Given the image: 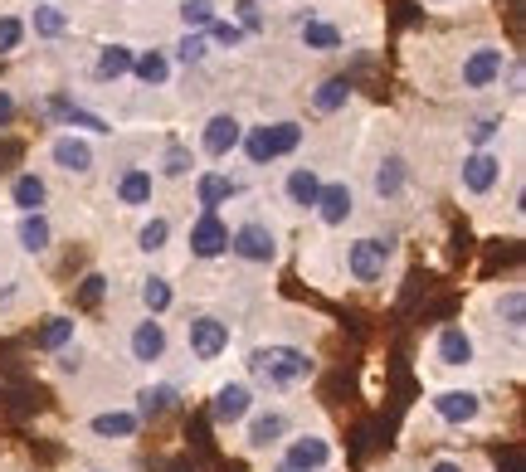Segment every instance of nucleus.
<instances>
[{"instance_id": "obj_1", "label": "nucleus", "mask_w": 526, "mask_h": 472, "mask_svg": "<svg viewBox=\"0 0 526 472\" xmlns=\"http://www.w3.org/2000/svg\"><path fill=\"white\" fill-rule=\"evenodd\" d=\"M244 365H249V385L259 395H293L317 375V356L298 341H259L244 356Z\"/></svg>"}, {"instance_id": "obj_2", "label": "nucleus", "mask_w": 526, "mask_h": 472, "mask_svg": "<svg viewBox=\"0 0 526 472\" xmlns=\"http://www.w3.org/2000/svg\"><path fill=\"white\" fill-rule=\"evenodd\" d=\"M302 142H307V127L298 117H263V122H244V142H239V156L263 171V166H278L288 156H298Z\"/></svg>"}, {"instance_id": "obj_3", "label": "nucleus", "mask_w": 526, "mask_h": 472, "mask_svg": "<svg viewBox=\"0 0 526 472\" xmlns=\"http://www.w3.org/2000/svg\"><path fill=\"white\" fill-rule=\"evenodd\" d=\"M395 249H400L395 234H356L341 249V273L351 283H361V288H376V283H385V273L395 268Z\"/></svg>"}, {"instance_id": "obj_4", "label": "nucleus", "mask_w": 526, "mask_h": 472, "mask_svg": "<svg viewBox=\"0 0 526 472\" xmlns=\"http://www.w3.org/2000/svg\"><path fill=\"white\" fill-rule=\"evenodd\" d=\"M283 254V229L268 215H249L229 224V258H239L244 268H273Z\"/></svg>"}, {"instance_id": "obj_5", "label": "nucleus", "mask_w": 526, "mask_h": 472, "mask_svg": "<svg viewBox=\"0 0 526 472\" xmlns=\"http://www.w3.org/2000/svg\"><path fill=\"white\" fill-rule=\"evenodd\" d=\"M507 64H512V49H507V44L478 39V44L463 49V59H458V69H453V83H458L463 93H492V88L502 83Z\"/></svg>"}, {"instance_id": "obj_6", "label": "nucleus", "mask_w": 526, "mask_h": 472, "mask_svg": "<svg viewBox=\"0 0 526 472\" xmlns=\"http://www.w3.org/2000/svg\"><path fill=\"white\" fill-rule=\"evenodd\" d=\"M181 341H186V351H190V361L195 365H215V361H225L229 346H234V322H229L225 312L200 307V312H190L186 317Z\"/></svg>"}, {"instance_id": "obj_7", "label": "nucleus", "mask_w": 526, "mask_h": 472, "mask_svg": "<svg viewBox=\"0 0 526 472\" xmlns=\"http://www.w3.org/2000/svg\"><path fill=\"white\" fill-rule=\"evenodd\" d=\"M502 181H507V156H502V146H492V151H463L458 166H453V185H458V195H468V200L497 195Z\"/></svg>"}, {"instance_id": "obj_8", "label": "nucleus", "mask_w": 526, "mask_h": 472, "mask_svg": "<svg viewBox=\"0 0 526 472\" xmlns=\"http://www.w3.org/2000/svg\"><path fill=\"white\" fill-rule=\"evenodd\" d=\"M429 414L444 429H478L483 414H488V395L478 385H444V390L429 395Z\"/></svg>"}, {"instance_id": "obj_9", "label": "nucleus", "mask_w": 526, "mask_h": 472, "mask_svg": "<svg viewBox=\"0 0 526 472\" xmlns=\"http://www.w3.org/2000/svg\"><path fill=\"white\" fill-rule=\"evenodd\" d=\"M122 351H127V361L137 365V370H156V365H166L171 356V327L161 322V317H132L127 331H122Z\"/></svg>"}, {"instance_id": "obj_10", "label": "nucleus", "mask_w": 526, "mask_h": 472, "mask_svg": "<svg viewBox=\"0 0 526 472\" xmlns=\"http://www.w3.org/2000/svg\"><path fill=\"white\" fill-rule=\"evenodd\" d=\"M44 161L59 176H69V181H88L98 171V146H93V137H83V132H54L49 146H44Z\"/></svg>"}, {"instance_id": "obj_11", "label": "nucleus", "mask_w": 526, "mask_h": 472, "mask_svg": "<svg viewBox=\"0 0 526 472\" xmlns=\"http://www.w3.org/2000/svg\"><path fill=\"white\" fill-rule=\"evenodd\" d=\"M429 361L439 370H473L478 365V336L468 322H444L429 341Z\"/></svg>"}, {"instance_id": "obj_12", "label": "nucleus", "mask_w": 526, "mask_h": 472, "mask_svg": "<svg viewBox=\"0 0 526 472\" xmlns=\"http://www.w3.org/2000/svg\"><path fill=\"white\" fill-rule=\"evenodd\" d=\"M239 142H244V117L239 112H210L205 122H200V132H195V146H200V156H210V161H229V156H239Z\"/></svg>"}, {"instance_id": "obj_13", "label": "nucleus", "mask_w": 526, "mask_h": 472, "mask_svg": "<svg viewBox=\"0 0 526 472\" xmlns=\"http://www.w3.org/2000/svg\"><path fill=\"white\" fill-rule=\"evenodd\" d=\"M190 195H195L200 215H225V205H234V200L244 195V185H239V176L225 171V166H200V171L190 176Z\"/></svg>"}, {"instance_id": "obj_14", "label": "nucleus", "mask_w": 526, "mask_h": 472, "mask_svg": "<svg viewBox=\"0 0 526 472\" xmlns=\"http://www.w3.org/2000/svg\"><path fill=\"white\" fill-rule=\"evenodd\" d=\"M322 166L317 161H293L288 171H283V181H278V200H283V210L288 215H312V205H317V195H322Z\"/></svg>"}, {"instance_id": "obj_15", "label": "nucleus", "mask_w": 526, "mask_h": 472, "mask_svg": "<svg viewBox=\"0 0 526 472\" xmlns=\"http://www.w3.org/2000/svg\"><path fill=\"white\" fill-rule=\"evenodd\" d=\"M239 429H244V448L249 453H273V448H283V438L293 434V414L283 404H268V409L259 404Z\"/></svg>"}, {"instance_id": "obj_16", "label": "nucleus", "mask_w": 526, "mask_h": 472, "mask_svg": "<svg viewBox=\"0 0 526 472\" xmlns=\"http://www.w3.org/2000/svg\"><path fill=\"white\" fill-rule=\"evenodd\" d=\"M254 409H259V390H254L249 380H220L215 395H210V419H215V429H239Z\"/></svg>"}, {"instance_id": "obj_17", "label": "nucleus", "mask_w": 526, "mask_h": 472, "mask_svg": "<svg viewBox=\"0 0 526 472\" xmlns=\"http://www.w3.org/2000/svg\"><path fill=\"white\" fill-rule=\"evenodd\" d=\"M156 190H161V181L151 176V166H142V161H127V166L113 171V200L122 210L147 215L151 205H156Z\"/></svg>"}, {"instance_id": "obj_18", "label": "nucleus", "mask_w": 526, "mask_h": 472, "mask_svg": "<svg viewBox=\"0 0 526 472\" xmlns=\"http://www.w3.org/2000/svg\"><path fill=\"white\" fill-rule=\"evenodd\" d=\"M186 254L195 263H220L229 258V219L225 215H195L186 224Z\"/></svg>"}, {"instance_id": "obj_19", "label": "nucleus", "mask_w": 526, "mask_h": 472, "mask_svg": "<svg viewBox=\"0 0 526 472\" xmlns=\"http://www.w3.org/2000/svg\"><path fill=\"white\" fill-rule=\"evenodd\" d=\"M278 458L293 463V468L327 472L332 458H337V448H332V438L322 434V429H293V434L283 438V453H278Z\"/></svg>"}, {"instance_id": "obj_20", "label": "nucleus", "mask_w": 526, "mask_h": 472, "mask_svg": "<svg viewBox=\"0 0 526 472\" xmlns=\"http://www.w3.org/2000/svg\"><path fill=\"white\" fill-rule=\"evenodd\" d=\"M356 185L337 176V181H322V195H317V205H312V219L322 224V229H346L351 219H356Z\"/></svg>"}, {"instance_id": "obj_21", "label": "nucleus", "mask_w": 526, "mask_h": 472, "mask_svg": "<svg viewBox=\"0 0 526 472\" xmlns=\"http://www.w3.org/2000/svg\"><path fill=\"white\" fill-rule=\"evenodd\" d=\"M5 205H10L15 215H49V205H54L49 176H44V171H15L10 185H5Z\"/></svg>"}, {"instance_id": "obj_22", "label": "nucleus", "mask_w": 526, "mask_h": 472, "mask_svg": "<svg viewBox=\"0 0 526 472\" xmlns=\"http://www.w3.org/2000/svg\"><path fill=\"white\" fill-rule=\"evenodd\" d=\"M405 190H410V161L400 151H385L371 166V195L380 205H395V200H405Z\"/></svg>"}, {"instance_id": "obj_23", "label": "nucleus", "mask_w": 526, "mask_h": 472, "mask_svg": "<svg viewBox=\"0 0 526 472\" xmlns=\"http://www.w3.org/2000/svg\"><path fill=\"white\" fill-rule=\"evenodd\" d=\"M10 234H15V249L25 258H49L54 254V239H59L49 215H15V229H10Z\"/></svg>"}, {"instance_id": "obj_24", "label": "nucleus", "mask_w": 526, "mask_h": 472, "mask_svg": "<svg viewBox=\"0 0 526 472\" xmlns=\"http://www.w3.org/2000/svg\"><path fill=\"white\" fill-rule=\"evenodd\" d=\"M492 327L502 331L507 341H522L526 336V288L522 283H512V288H502L492 297Z\"/></svg>"}, {"instance_id": "obj_25", "label": "nucleus", "mask_w": 526, "mask_h": 472, "mask_svg": "<svg viewBox=\"0 0 526 472\" xmlns=\"http://www.w3.org/2000/svg\"><path fill=\"white\" fill-rule=\"evenodd\" d=\"M83 429L98 438V443H132V438L142 434V419H137L132 404H127V409H98V414H88Z\"/></svg>"}, {"instance_id": "obj_26", "label": "nucleus", "mask_w": 526, "mask_h": 472, "mask_svg": "<svg viewBox=\"0 0 526 472\" xmlns=\"http://www.w3.org/2000/svg\"><path fill=\"white\" fill-rule=\"evenodd\" d=\"M195 171H200V161H195V151L186 142H166L156 151V161H151V176L161 185H186Z\"/></svg>"}, {"instance_id": "obj_27", "label": "nucleus", "mask_w": 526, "mask_h": 472, "mask_svg": "<svg viewBox=\"0 0 526 472\" xmlns=\"http://www.w3.org/2000/svg\"><path fill=\"white\" fill-rule=\"evenodd\" d=\"M25 30L35 39H49V44H54V39H64L74 30V15H69L59 0H35V5L25 10Z\"/></svg>"}, {"instance_id": "obj_28", "label": "nucleus", "mask_w": 526, "mask_h": 472, "mask_svg": "<svg viewBox=\"0 0 526 472\" xmlns=\"http://www.w3.org/2000/svg\"><path fill=\"white\" fill-rule=\"evenodd\" d=\"M351 98H356L351 78H346V73H332V78H322V83L307 93V112H312V117H337V112L351 108Z\"/></svg>"}, {"instance_id": "obj_29", "label": "nucleus", "mask_w": 526, "mask_h": 472, "mask_svg": "<svg viewBox=\"0 0 526 472\" xmlns=\"http://www.w3.org/2000/svg\"><path fill=\"white\" fill-rule=\"evenodd\" d=\"M132 414L142 419V424H156V419H166L176 404H181V390L171 385V380H151V385H137V395H132Z\"/></svg>"}, {"instance_id": "obj_30", "label": "nucleus", "mask_w": 526, "mask_h": 472, "mask_svg": "<svg viewBox=\"0 0 526 472\" xmlns=\"http://www.w3.org/2000/svg\"><path fill=\"white\" fill-rule=\"evenodd\" d=\"M132 59H137V44H127V39H103V44H98V59H93V78L122 83V78H132Z\"/></svg>"}, {"instance_id": "obj_31", "label": "nucleus", "mask_w": 526, "mask_h": 472, "mask_svg": "<svg viewBox=\"0 0 526 472\" xmlns=\"http://www.w3.org/2000/svg\"><path fill=\"white\" fill-rule=\"evenodd\" d=\"M171 307H176V283H171L166 273H156V268L142 273V278H137V312H142V317H166Z\"/></svg>"}, {"instance_id": "obj_32", "label": "nucleus", "mask_w": 526, "mask_h": 472, "mask_svg": "<svg viewBox=\"0 0 526 472\" xmlns=\"http://www.w3.org/2000/svg\"><path fill=\"white\" fill-rule=\"evenodd\" d=\"M507 127H512V117L497 108V112H483V117H468L463 122V151H492V146L507 137Z\"/></svg>"}, {"instance_id": "obj_33", "label": "nucleus", "mask_w": 526, "mask_h": 472, "mask_svg": "<svg viewBox=\"0 0 526 472\" xmlns=\"http://www.w3.org/2000/svg\"><path fill=\"white\" fill-rule=\"evenodd\" d=\"M171 239H176V224H171V215H161V210H147V219H142L137 234H132V244H137V254L142 258L166 254Z\"/></svg>"}, {"instance_id": "obj_34", "label": "nucleus", "mask_w": 526, "mask_h": 472, "mask_svg": "<svg viewBox=\"0 0 526 472\" xmlns=\"http://www.w3.org/2000/svg\"><path fill=\"white\" fill-rule=\"evenodd\" d=\"M298 44L307 54H337V49H346V30L332 25L327 15H312V20L298 25Z\"/></svg>"}, {"instance_id": "obj_35", "label": "nucleus", "mask_w": 526, "mask_h": 472, "mask_svg": "<svg viewBox=\"0 0 526 472\" xmlns=\"http://www.w3.org/2000/svg\"><path fill=\"white\" fill-rule=\"evenodd\" d=\"M171 54L166 49H156V44H147V49H137V59H132V78L142 83V88H171Z\"/></svg>"}, {"instance_id": "obj_36", "label": "nucleus", "mask_w": 526, "mask_h": 472, "mask_svg": "<svg viewBox=\"0 0 526 472\" xmlns=\"http://www.w3.org/2000/svg\"><path fill=\"white\" fill-rule=\"evenodd\" d=\"M78 341V322L69 312H54L44 327H39V351H49V356H59L64 346H74Z\"/></svg>"}, {"instance_id": "obj_37", "label": "nucleus", "mask_w": 526, "mask_h": 472, "mask_svg": "<svg viewBox=\"0 0 526 472\" xmlns=\"http://www.w3.org/2000/svg\"><path fill=\"white\" fill-rule=\"evenodd\" d=\"M166 54H171V64L200 69V64H205V59H210L215 49H210V39H205V35H195V30H181V35H176V44H171Z\"/></svg>"}, {"instance_id": "obj_38", "label": "nucleus", "mask_w": 526, "mask_h": 472, "mask_svg": "<svg viewBox=\"0 0 526 472\" xmlns=\"http://www.w3.org/2000/svg\"><path fill=\"white\" fill-rule=\"evenodd\" d=\"M176 20H181V30L205 35L220 20V10H215V0H176Z\"/></svg>"}, {"instance_id": "obj_39", "label": "nucleus", "mask_w": 526, "mask_h": 472, "mask_svg": "<svg viewBox=\"0 0 526 472\" xmlns=\"http://www.w3.org/2000/svg\"><path fill=\"white\" fill-rule=\"evenodd\" d=\"M25 44H30L25 15H20V10H0V59H15Z\"/></svg>"}, {"instance_id": "obj_40", "label": "nucleus", "mask_w": 526, "mask_h": 472, "mask_svg": "<svg viewBox=\"0 0 526 472\" xmlns=\"http://www.w3.org/2000/svg\"><path fill=\"white\" fill-rule=\"evenodd\" d=\"M244 35H263L268 30V10H263V0H234V15H229Z\"/></svg>"}, {"instance_id": "obj_41", "label": "nucleus", "mask_w": 526, "mask_h": 472, "mask_svg": "<svg viewBox=\"0 0 526 472\" xmlns=\"http://www.w3.org/2000/svg\"><path fill=\"white\" fill-rule=\"evenodd\" d=\"M205 39H210V49H239V44H244V30H239V25H234V20H225V15H220V20H215V25H210V30H205Z\"/></svg>"}, {"instance_id": "obj_42", "label": "nucleus", "mask_w": 526, "mask_h": 472, "mask_svg": "<svg viewBox=\"0 0 526 472\" xmlns=\"http://www.w3.org/2000/svg\"><path fill=\"white\" fill-rule=\"evenodd\" d=\"M83 361H88V351L74 341V346H64V351L54 356V370H59V375H78V370H83Z\"/></svg>"}, {"instance_id": "obj_43", "label": "nucleus", "mask_w": 526, "mask_h": 472, "mask_svg": "<svg viewBox=\"0 0 526 472\" xmlns=\"http://www.w3.org/2000/svg\"><path fill=\"white\" fill-rule=\"evenodd\" d=\"M502 83H507V98H512V103H522V93H526V69H522V59H512V64H507ZM502 83H497V88H502Z\"/></svg>"}, {"instance_id": "obj_44", "label": "nucleus", "mask_w": 526, "mask_h": 472, "mask_svg": "<svg viewBox=\"0 0 526 472\" xmlns=\"http://www.w3.org/2000/svg\"><path fill=\"white\" fill-rule=\"evenodd\" d=\"M15 117H20V98H15V88H5V83H0V132H10V127H15Z\"/></svg>"}, {"instance_id": "obj_45", "label": "nucleus", "mask_w": 526, "mask_h": 472, "mask_svg": "<svg viewBox=\"0 0 526 472\" xmlns=\"http://www.w3.org/2000/svg\"><path fill=\"white\" fill-rule=\"evenodd\" d=\"M103 292H108V273H88L83 278V302H103Z\"/></svg>"}, {"instance_id": "obj_46", "label": "nucleus", "mask_w": 526, "mask_h": 472, "mask_svg": "<svg viewBox=\"0 0 526 472\" xmlns=\"http://www.w3.org/2000/svg\"><path fill=\"white\" fill-rule=\"evenodd\" d=\"M20 292H25V278H5V283H0V312H10V307L20 302Z\"/></svg>"}, {"instance_id": "obj_47", "label": "nucleus", "mask_w": 526, "mask_h": 472, "mask_svg": "<svg viewBox=\"0 0 526 472\" xmlns=\"http://www.w3.org/2000/svg\"><path fill=\"white\" fill-rule=\"evenodd\" d=\"M424 472H468L463 468V458H453V453H439V458H429Z\"/></svg>"}, {"instance_id": "obj_48", "label": "nucleus", "mask_w": 526, "mask_h": 472, "mask_svg": "<svg viewBox=\"0 0 526 472\" xmlns=\"http://www.w3.org/2000/svg\"><path fill=\"white\" fill-rule=\"evenodd\" d=\"M263 472H307V468H293V463H283V458H273Z\"/></svg>"}, {"instance_id": "obj_49", "label": "nucleus", "mask_w": 526, "mask_h": 472, "mask_svg": "<svg viewBox=\"0 0 526 472\" xmlns=\"http://www.w3.org/2000/svg\"><path fill=\"white\" fill-rule=\"evenodd\" d=\"M429 5H453V0H429Z\"/></svg>"}, {"instance_id": "obj_50", "label": "nucleus", "mask_w": 526, "mask_h": 472, "mask_svg": "<svg viewBox=\"0 0 526 472\" xmlns=\"http://www.w3.org/2000/svg\"><path fill=\"white\" fill-rule=\"evenodd\" d=\"M88 472H117V468H88Z\"/></svg>"}, {"instance_id": "obj_51", "label": "nucleus", "mask_w": 526, "mask_h": 472, "mask_svg": "<svg viewBox=\"0 0 526 472\" xmlns=\"http://www.w3.org/2000/svg\"><path fill=\"white\" fill-rule=\"evenodd\" d=\"M263 5H268V0H263Z\"/></svg>"}]
</instances>
